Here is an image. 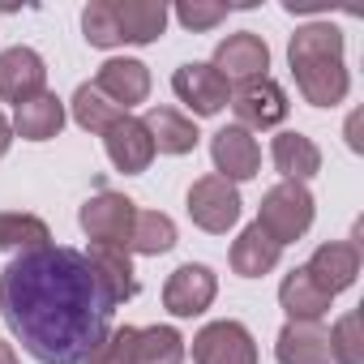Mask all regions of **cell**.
Here are the masks:
<instances>
[{
	"mask_svg": "<svg viewBox=\"0 0 364 364\" xmlns=\"http://www.w3.org/2000/svg\"><path fill=\"white\" fill-rule=\"evenodd\" d=\"M116 300L86 253L43 245L0 270V317L39 364H82L112 330Z\"/></svg>",
	"mask_w": 364,
	"mask_h": 364,
	"instance_id": "1",
	"label": "cell"
},
{
	"mask_svg": "<svg viewBox=\"0 0 364 364\" xmlns=\"http://www.w3.org/2000/svg\"><path fill=\"white\" fill-rule=\"evenodd\" d=\"M287 65L296 77V90L313 107H338L351 90L347 60H343V31L330 22H309L287 43Z\"/></svg>",
	"mask_w": 364,
	"mask_h": 364,
	"instance_id": "2",
	"label": "cell"
},
{
	"mask_svg": "<svg viewBox=\"0 0 364 364\" xmlns=\"http://www.w3.org/2000/svg\"><path fill=\"white\" fill-rule=\"evenodd\" d=\"M313 215H317V202L309 193V185H296V180H279V185L262 198L257 206V228L279 245H296L309 228H313Z\"/></svg>",
	"mask_w": 364,
	"mask_h": 364,
	"instance_id": "3",
	"label": "cell"
},
{
	"mask_svg": "<svg viewBox=\"0 0 364 364\" xmlns=\"http://www.w3.org/2000/svg\"><path fill=\"white\" fill-rule=\"evenodd\" d=\"M185 206H189V219H193L202 232H210V236H228V228H236V223H240V210H245L240 189L228 185V180H219V176L193 180Z\"/></svg>",
	"mask_w": 364,
	"mask_h": 364,
	"instance_id": "4",
	"label": "cell"
},
{
	"mask_svg": "<svg viewBox=\"0 0 364 364\" xmlns=\"http://www.w3.org/2000/svg\"><path fill=\"white\" fill-rule=\"evenodd\" d=\"M133 215L137 206L124 198V193H95L82 210H77V223L86 232L90 245H112V249H129V232H133Z\"/></svg>",
	"mask_w": 364,
	"mask_h": 364,
	"instance_id": "5",
	"label": "cell"
},
{
	"mask_svg": "<svg viewBox=\"0 0 364 364\" xmlns=\"http://www.w3.org/2000/svg\"><path fill=\"white\" fill-rule=\"evenodd\" d=\"M219 296V279L210 266L202 262H185V266H176L163 283V309L171 317H202Z\"/></svg>",
	"mask_w": 364,
	"mask_h": 364,
	"instance_id": "6",
	"label": "cell"
},
{
	"mask_svg": "<svg viewBox=\"0 0 364 364\" xmlns=\"http://www.w3.org/2000/svg\"><path fill=\"white\" fill-rule=\"evenodd\" d=\"M210 69H215L228 86L257 82V77H266V69H270V48H266L262 35L236 31V35L219 39V48H215V56H210Z\"/></svg>",
	"mask_w": 364,
	"mask_h": 364,
	"instance_id": "7",
	"label": "cell"
},
{
	"mask_svg": "<svg viewBox=\"0 0 364 364\" xmlns=\"http://www.w3.org/2000/svg\"><path fill=\"white\" fill-rule=\"evenodd\" d=\"M193 364H257V343L245 321H210L193 334Z\"/></svg>",
	"mask_w": 364,
	"mask_h": 364,
	"instance_id": "8",
	"label": "cell"
},
{
	"mask_svg": "<svg viewBox=\"0 0 364 364\" xmlns=\"http://www.w3.org/2000/svg\"><path fill=\"white\" fill-rule=\"evenodd\" d=\"M232 112H236V124L253 133V129H274V124H283L287 112H291V103H287V90L266 73V77L245 82V86L232 90Z\"/></svg>",
	"mask_w": 364,
	"mask_h": 364,
	"instance_id": "9",
	"label": "cell"
},
{
	"mask_svg": "<svg viewBox=\"0 0 364 364\" xmlns=\"http://www.w3.org/2000/svg\"><path fill=\"white\" fill-rule=\"evenodd\" d=\"M171 90L193 116H219L232 103V86L210 69V60H189L171 73Z\"/></svg>",
	"mask_w": 364,
	"mask_h": 364,
	"instance_id": "10",
	"label": "cell"
},
{
	"mask_svg": "<svg viewBox=\"0 0 364 364\" xmlns=\"http://www.w3.org/2000/svg\"><path fill=\"white\" fill-rule=\"evenodd\" d=\"M210 159H215V176L228 180V185H240V180H253L262 171V146L249 129L228 124L210 137Z\"/></svg>",
	"mask_w": 364,
	"mask_h": 364,
	"instance_id": "11",
	"label": "cell"
},
{
	"mask_svg": "<svg viewBox=\"0 0 364 364\" xmlns=\"http://www.w3.org/2000/svg\"><path fill=\"white\" fill-rule=\"evenodd\" d=\"M48 90V65L35 48H5L0 52V99L22 107L26 99Z\"/></svg>",
	"mask_w": 364,
	"mask_h": 364,
	"instance_id": "12",
	"label": "cell"
},
{
	"mask_svg": "<svg viewBox=\"0 0 364 364\" xmlns=\"http://www.w3.org/2000/svg\"><path fill=\"white\" fill-rule=\"evenodd\" d=\"M90 86L99 95H107L120 112H129V107H137V103L150 99V69L141 60H133V56H112V60L99 65V73H95Z\"/></svg>",
	"mask_w": 364,
	"mask_h": 364,
	"instance_id": "13",
	"label": "cell"
},
{
	"mask_svg": "<svg viewBox=\"0 0 364 364\" xmlns=\"http://www.w3.org/2000/svg\"><path fill=\"white\" fill-rule=\"evenodd\" d=\"M304 274L334 300L338 291H347L360 274V249L347 245V240H326L313 249V257L304 262Z\"/></svg>",
	"mask_w": 364,
	"mask_h": 364,
	"instance_id": "14",
	"label": "cell"
},
{
	"mask_svg": "<svg viewBox=\"0 0 364 364\" xmlns=\"http://www.w3.org/2000/svg\"><path fill=\"white\" fill-rule=\"evenodd\" d=\"M103 150H107L112 167L124 171V176H137V171H146V167L154 163V141H150L141 116H120V120L103 133Z\"/></svg>",
	"mask_w": 364,
	"mask_h": 364,
	"instance_id": "15",
	"label": "cell"
},
{
	"mask_svg": "<svg viewBox=\"0 0 364 364\" xmlns=\"http://www.w3.org/2000/svg\"><path fill=\"white\" fill-rule=\"evenodd\" d=\"M279 364H334L330 330L321 321H287L274 338Z\"/></svg>",
	"mask_w": 364,
	"mask_h": 364,
	"instance_id": "16",
	"label": "cell"
},
{
	"mask_svg": "<svg viewBox=\"0 0 364 364\" xmlns=\"http://www.w3.org/2000/svg\"><path fill=\"white\" fill-rule=\"evenodd\" d=\"M270 159H274V171L283 180H296V185H304V180H313L321 171V150L313 137L296 133V129H283L270 137Z\"/></svg>",
	"mask_w": 364,
	"mask_h": 364,
	"instance_id": "17",
	"label": "cell"
},
{
	"mask_svg": "<svg viewBox=\"0 0 364 364\" xmlns=\"http://www.w3.org/2000/svg\"><path fill=\"white\" fill-rule=\"evenodd\" d=\"M141 124H146V133L154 141V154H193L198 141H202L198 124L176 107H150L141 116Z\"/></svg>",
	"mask_w": 364,
	"mask_h": 364,
	"instance_id": "18",
	"label": "cell"
},
{
	"mask_svg": "<svg viewBox=\"0 0 364 364\" xmlns=\"http://www.w3.org/2000/svg\"><path fill=\"white\" fill-rule=\"evenodd\" d=\"M60 129H65V103L52 90L14 107V133L26 141H52V137H60Z\"/></svg>",
	"mask_w": 364,
	"mask_h": 364,
	"instance_id": "19",
	"label": "cell"
},
{
	"mask_svg": "<svg viewBox=\"0 0 364 364\" xmlns=\"http://www.w3.org/2000/svg\"><path fill=\"white\" fill-rule=\"evenodd\" d=\"M116 26L124 43H154L167 31V5L163 0H112Z\"/></svg>",
	"mask_w": 364,
	"mask_h": 364,
	"instance_id": "20",
	"label": "cell"
},
{
	"mask_svg": "<svg viewBox=\"0 0 364 364\" xmlns=\"http://www.w3.org/2000/svg\"><path fill=\"white\" fill-rule=\"evenodd\" d=\"M232 270L240 274V279H262V274H270L274 266H279V257H283V249L257 228V223H249L236 240H232Z\"/></svg>",
	"mask_w": 364,
	"mask_h": 364,
	"instance_id": "21",
	"label": "cell"
},
{
	"mask_svg": "<svg viewBox=\"0 0 364 364\" xmlns=\"http://www.w3.org/2000/svg\"><path fill=\"white\" fill-rule=\"evenodd\" d=\"M86 262H90V270L99 274L103 291H107V296H112L116 304H124V300H133V296H137V274H133L129 249H112V245H90Z\"/></svg>",
	"mask_w": 364,
	"mask_h": 364,
	"instance_id": "22",
	"label": "cell"
},
{
	"mask_svg": "<svg viewBox=\"0 0 364 364\" xmlns=\"http://www.w3.org/2000/svg\"><path fill=\"white\" fill-rule=\"evenodd\" d=\"M279 304L287 313V321H321L330 313V296L304 274V266H296L291 274H283L279 283Z\"/></svg>",
	"mask_w": 364,
	"mask_h": 364,
	"instance_id": "23",
	"label": "cell"
},
{
	"mask_svg": "<svg viewBox=\"0 0 364 364\" xmlns=\"http://www.w3.org/2000/svg\"><path fill=\"white\" fill-rule=\"evenodd\" d=\"M129 364H185V334L176 326H141Z\"/></svg>",
	"mask_w": 364,
	"mask_h": 364,
	"instance_id": "24",
	"label": "cell"
},
{
	"mask_svg": "<svg viewBox=\"0 0 364 364\" xmlns=\"http://www.w3.org/2000/svg\"><path fill=\"white\" fill-rule=\"evenodd\" d=\"M176 249V223L163 210H137L133 215V232H129V253L141 257H159Z\"/></svg>",
	"mask_w": 364,
	"mask_h": 364,
	"instance_id": "25",
	"label": "cell"
},
{
	"mask_svg": "<svg viewBox=\"0 0 364 364\" xmlns=\"http://www.w3.org/2000/svg\"><path fill=\"white\" fill-rule=\"evenodd\" d=\"M52 245V228L39 215H22V210H0V249L5 253H31Z\"/></svg>",
	"mask_w": 364,
	"mask_h": 364,
	"instance_id": "26",
	"label": "cell"
},
{
	"mask_svg": "<svg viewBox=\"0 0 364 364\" xmlns=\"http://www.w3.org/2000/svg\"><path fill=\"white\" fill-rule=\"evenodd\" d=\"M73 120H77V129H86V133H107L120 116H129V112H120L107 95H99L90 82H82L77 90H73Z\"/></svg>",
	"mask_w": 364,
	"mask_h": 364,
	"instance_id": "27",
	"label": "cell"
},
{
	"mask_svg": "<svg viewBox=\"0 0 364 364\" xmlns=\"http://www.w3.org/2000/svg\"><path fill=\"white\" fill-rule=\"evenodd\" d=\"M82 35L90 48H120V26H116V9H112V0H90V5L82 9Z\"/></svg>",
	"mask_w": 364,
	"mask_h": 364,
	"instance_id": "28",
	"label": "cell"
},
{
	"mask_svg": "<svg viewBox=\"0 0 364 364\" xmlns=\"http://www.w3.org/2000/svg\"><path fill=\"white\" fill-rule=\"evenodd\" d=\"M330 351H334V364H364L360 313H343V317L330 326Z\"/></svg>",
	"mask_w": 364,
	"mask_h": 364,
	"instance_id": "29",
	"label": "cell"
},
{
	"mask_svg": "<svg viewBox=\"0 0 364 364\" xmlns=\"http://www.w3.org/2000/svg\"><path fill=\"white\" fill-rule=\"evenodd\" d=\"M133 343H137V326H116V330H107V338L82 364H129L133 360Z\"/></svg>",
	"mask_w": 364,
	"mask_h": 364,
	"instance_id": "30",
	"label": "cell"
},
{
	"mask_svg": "<svg viewBox=\"0 0 364 364\" xmlns=\"http://www.w3.org/2000/svg\"><path fill=\"white\" fill-rule=\"evenodd\" d=\"M228 9H232V5H210V0H180V5H176V22L185 26V31H193V35H202V31H215V26L228 18Z\"/></svg>",
	"mask_w": 364,
	"mask_h": 364,
	"instance_id": "31",
	"label": "cell"
},
{
	"mask_svg": "<svg viewBox=\"0 0 364 364\" xmlns=\"http://www.w3.org/2000/svg\"><path fill=\"white\" fill-rule=\"evenodd\" d=\"M9 146H14V120H9L5 112H0V159L9 154Z\"/></svg>",
	"mask_w": 364,
	"mask_h": 364,
	"instance_id": "32",
	"label": "cell"
},
{
	"mask_svg": "<svg viewBox=\"0 0 364 364\" xmlns=\"http://www.w3.org/2000/svg\"><path fill=\"white\" fill-rule=\"evenodd\" d=\"M0 364H18V351H14V343H5V338H0Z\"/></svg>",
	"mask_w": 364,
	"mask_h": 364,
	"instance_id": "33",
	"label": "cell"
}]
</instances>
